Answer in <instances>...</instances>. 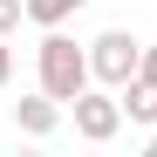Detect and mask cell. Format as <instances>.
Wrapping results in <instances>:
<instances>
[{"mask_svg":"<svg viewBox=\"0 0 157 157\" xmlns=\"http://www.w3.org/2000/svg\"><path fill=\"white\" fill-rule=\"evenodd\" d=\"M89 82H96V75H89V48L68 41L62 28H41V48H34V89H48V96L68 109Z\"/></svg>","mask_w":157,"mask_h":157,"instance_id":"1","label":"cell"},{"mask_svg":"<svg viewBox=\"0 0 157 157\" xmlns=\"http://www.w3.org/2000/svg\"><path fill=\"white\" fill-rule=\"evenodd\" d=\"M68 116H75V137H82V144H116V130H123V96L102 89V82H89L82 96L68 102Z\"/></svg>","mask_w":157,"mask_h":157,"instance_id":"2","label":"cell"},{"mask_svg":"<svg viewBox=\"0 0 157 157\" xmlns=\"http://www.w3.org/2000/svg\"><path fill=\"white\" fill-rule=\"evenodd\" d=\"M137 62H144V41H130L123 28H102L89 41V75H96L102 89H123L130 75H137Z\"/></svg>","mask_w":157,"mask_h":157,"instance_id":"3","label":"cell"},{"mask_svg":"<svg viewBox=\"0 0 157 157\" xmlns=\"http://www.w3.org/2000/svg\"><path fill=\"white\" fill-rule=\"evenodd\" d=\"M14 130H21V137H55V130H62V102L48 96V89L21 96L14 102Z\"/></svg>","mask_w":157,"mask_h":157,"instance_id":"4","label":"cell"},{"mask_svg":"<svg viewBox=\"0 0 157 157\" xmlns=\"http://www.w3.org/2000/svg\"><path fill=\"white\" fill-rule=\"evenodd\" d=\"M116 96H123V116H130V123L157 130V82H144V75H130V82H123Z\"/></svg>","mask_w":157,"mask_h":157,"instance_id":"5","label":"cell"},{"mask_svg":"<svg viewBox=\"0 0 157 157\" xmlns=\"http://www.w3.org/2000/svg\"><path fill=\"white\" fill-rule=\"evenodd\" d=\"M82 7H89V0H28V21H34V28H68Z\"/></svg>","mask_w":157,"mask_h":157,"instance_id":"6","label":"cell"},{"mask_svg":"<svg viewBox=\"0 0 157 157\" xmlns=\"http://www.w3.org/2000/svg\"><path fill=\"white\" fill-rule=\"evenodd\" d=\"M21 21H28V0H0V34H14Z\"/></svg>","mask_w":157,"mask_h":157,"instance_id":"7","label":"cell"},{"mask_svg":"<svg viewBox=\"0 0 157 157\" xmlns=\"http://www.w3.org/2000/svg\"><path fill=\"white\" fill-rule=\"evenodd\" d=\"M137 75H144V82H157V41H144V62H137Z\"/></svg>","mask_w":157,"mask_h":157,"instance_id":"8","label":"cell"},{"mask_svg":"<svg viewBox=\"0 0 157 157\" xmlns=\"http://www.w3.org/2000/svg\"><path fill=\"white\" fill-rule=\"evenodd\" d=\"M14 82V48H7V34H0V89Z\"/></svg>","mask_w":157,"mask_h":157,"instance_id":"9","label":"cell"}]
</instances>
